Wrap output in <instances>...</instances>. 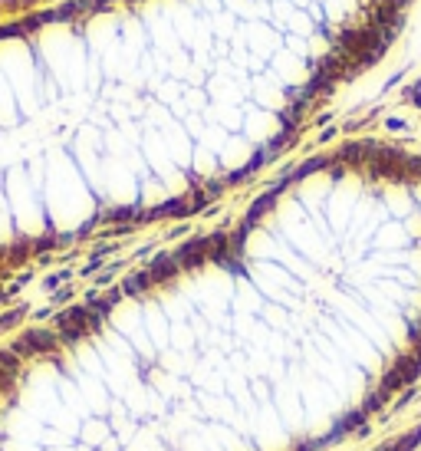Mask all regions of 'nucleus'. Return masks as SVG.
<instances>
[{
  "instance_id": "1",
  "label": "nucleus",
  "mask_w": 421,
  "mask_h": 451,
  "mask_svg": "<svg viewBox=\"0 0 421 451\" xmlns=\"http://www.w3.org/2000/svg\"><path fill=\"white\" fill-rule=\"evenodd\" d=\"M234 254L0 349V451H319L421 375V240L385 264Z\"/></svg>"
},
{
  "instance_id": "2",
  "label": "nucleus",
  "mask_w": 421,
  "mask_h": 451,
  "mask_svg": "<svg viewBox=\"0 0 421 451\" xmlns=\"http://www.w3.org/2000/svg\"><path fill=\"white\" fill-rule=\"evenodd\" d=\"M372 451H421V422L412 425V428H405L402 435H395L389 442H382Z\"/></svg>"
}]
</instances>
